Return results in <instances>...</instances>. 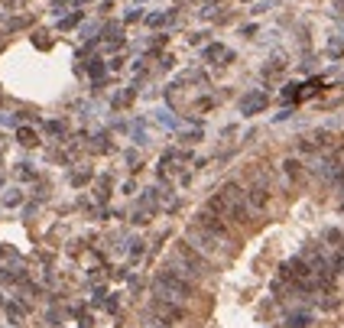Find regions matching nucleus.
<instances>
[{"instance_id": "obj_4", "label": "nucleus", "mask_w": 344, "mask_h": 328, "mask_svg": "<svg viewBox=\"0 0 344 328\" xmlns=\"http://www.w3.org/2000/svg\"><path fill=\"white\" fill-rule=\"evenodd\" d=\"M172 270L195 283L208 273V260H205V254H198V250L185 241V244H175V247H172Z\"/></svg>"}, {"instance_id": "obj_8", "label": "nucleus", "mask_w": 344, "mask_h": 328, "mask_svg": "<svg viewBox=\"0 0 344 328\" xmlns=\"http://www.w3.org/2000/svg\"><path fill=\"white\" fill-rule=\"evenodd\" d=\"M20 143H26V146H36V133L23 127V130H20Z\"/></svg>"}, {"instance_id": "obj_5", "label": "nucleus", "mask_w": 344, "mask_h": 328, "mask_svg": "<svg viewBox=\"0 0 344 328\" xmlns=\"http://www.w3.org/2000/svg\"><path fill=\"white\" fill-rule=\"evenodd\" d=\"M149 312L153 315H159V319H166V322H185V305H179V302H166V299H153L149 302Z\"/></svg>"}, {"instance_id": "obj_3", "label": "nucleus", "mask_w": 344, "mask_h": 328, "mask_svg": "<svg viewBox=\"0 0 344 328\" xmlns=\"http://www.w3.org/2000/svg\"><path fill=\"white\" fill-rule=\"evenodd\" d=\"M153 299H166V302H179V305H188L195 299V283L185 280L182 273H175L172 266L159 270L153 276Z\"/></svg>"}, {"instance_id": "obj_2", "label": "nucleus", "mask_w": 344, "mask_h": 328, "mask_svg": "<svg viewBox=\"0 0 344 328\" xmlns=\"http://www.w3.org/2000/svg\"><path fill=\"white\" fill-rule=\"evenodd\" d=\"M185 234H188V244L205 257H214V254H221L227 247V224L221 218H214V215H208V211H202L188 224Z\"/></svg>"}, {"instance_id": "obj_7", "label": "nucleus", "mask_w": 344, "mask_h": 328, "mask_svg": "<svg viewBox=\"0 0 344 328\" xmlns=\"http://www.w3.org/2000/svg\"><path fill=\"white\" fill-rule=\"evenodd\" d=\"M263 104H266L263 94H253V98H247V101H243V110H260Z\"/></svg>"}, {"instance_id": "obj_6", "label": "nucleus", "mask_w": 344, "mask_h": 328, "mask_svg": "<svg viewBox=\"0 0 344 328\" xmlns=\"http://www.w3.org/2000/svg\"><path fill=\"white\" fill-rule=\"evenodd\" d=\"M140 328H175V325H172V322H166V319H159V315H153L146 309V312H143V319H140Z\"/></svg>"}, {"instance_id": "obj_1", "label": "nucleus", "mask_w": 344, "mask_h": 328, "mask_svg": "<svg viewBox=\"0 0 344 328\" xmlns=\"http://www.w3.org/2000/svg\"><path fill=\"white\" fill-rule=\"evenodd\" d=\"M205 211H208V215H214V218H221L224 224H227V221H234V224H247V221H250V215H253L250 202H247V192H243L237 182L221 185L218 192L208 198Z\"/></svg>"}]
</instances>
